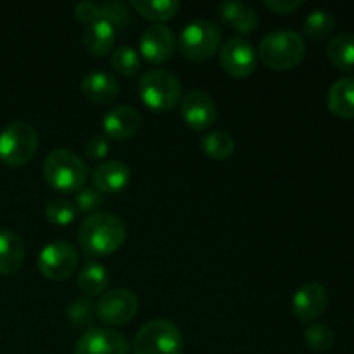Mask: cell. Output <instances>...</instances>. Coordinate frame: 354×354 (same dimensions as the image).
I'll return each mask as SVG.
<instances>
[{"instance_id": "d6a6232c", "label": "cell", "mask_w": 354, "mask_h": 354, "mask_svg": "<svg viewBox=\"0 0 354 354\" xmlns=\"http://www.w3.org/2000/svg\"><path fill=\"white\" fill-rule=\"evenodd\" d=\"M83 152H85V156L88 159H104L109 154V142L106 140V137H100V135L90 137L85 142Z\"/></svg>"}, {"instance_id": "603a6c76", "label": "cell", "mask_w": 354, "mask_h": 354, "mask_svg": "<svg viewBox=\"0 0 354 354\" xmlns=\"http://www.w3.org/2000/svg\"><path fill=\"white\" fill-rule=\"evenodd\" d=\"M109 286V272L100 263L88 261L80 268L78 287L86 296H100Z\"/></svg>"}, {"instance_id": "d6986e66", "label": "cell", "mask_w": 354, "mask_h": 354, "mask_svg": "<svg viewBox=\"0 0 354 354\" xmlns=\"http://www.w3.org/2000/svg\"><path fill=\"white\" fill-rule=\"evenodd\" d=\"M116 41V28L104 19H97L83 31V47L93 57H104L109 54Z\"/></svg>"}, {"instance_id": "5bb4252c", "label": "cell", "mask_w": 354, "mask_h": 354, "mask_svg": "<svg viewBox=\"0 0 354 354\" xmlns=\"http://www.w3.org/2000/svg\"><path fill=\"white\" fill-rule=\"evenodd\" d=\"M175 52V35L165 24H152L140 37V55L152 64L171 59Z\"/></svg>"}, {"instance_id": "e0dca14e", "label": "cell", "mask_w": 354, "mask_h": 354, "mask_svg": "<svg viewBox=\"0 0 354 354\" xmlns=\"http://www.w3.org/2000/svg\"><path fill=\"white\" fill-rule=\"evenodd\" d=\"M82 93L93 104H109L120 93V83L111 73L92 71L83 78Z\"/></svg>"}, {"instance_id": "7402d4cb", "label": "cell", "mask_w": 354, "mask_h": 354, "mask_svg": "<svg viewBox=\"0 0 354 354\" xmlns=\"http://www.w3.org/2000/svg\"><path fill=\"white\" fill-rule=\"evenodd\" d=\"M327 55L332 64L346 73H354V33H339L328 41Z\"/></svg>"}, {"instance_id": "ba28073f", "label": "cell", "mask_w": 354, "mask_h": 354, "mask_svg": "<svg viewBox=\"0 0 354 354\" xmlns=\"http://www.w3.org/2000/svg\"><path fill=\"white\" fill-rule=\"evenodd\" d=\"M38 272L48 280L62 282L78 268V251L66 241H55L45 245L38 256Z\"/></svg>"}, {"instance_id": "484cf974", "label": "cell", "mask_w": 354, "mask_h": 354, "mask_svg": "<svg viewBox=\"0 0 354 354\" xmlns=\"http://www.w3.org/2000/svg\"><path fill=\"white\" fill-rule=\"evenodd\" d=\"M335 28V19L328 10L318 9L313 12L308 14V17L304 19V35L311 40H324L328 35L334 31Z\"/></svg>"}, {"instance_id": "3957f363", "label": "cell", "mask_w": 354, "mask_h": 354, "mask_svg": "<svg viewBox=\"0 0 354 354\" xmlns=\"http://www.w3.org/2000/svg\"><path fill=\"white\" fill-rule=\"evenodd\" d=\"M306 52L303 38L292 30H277L259 44V61L275 71H287L301 64Z\"/></svg>"}, {"instance_id": "277c9868", "label": "cell", "mask_w": 354, "mask_h": 354, "mask_svg": "<svg viewBox=\"0 0 354 354\" xmlns=\"http://www.w3.org/2000/svg\"><path fill=\"white\" fill-rule=\"evenodd\" d=\"M37 128L28 121H14L0 131V161L12 168L30 162L38 151Z\"/></svg>"}, {"instance_id": "44dd1931", "label": "cell", "mask_w": 354, "mask_h": 354, "mask_svg": "<svg viewBox=\"0 0 354 354\" xmlns=\"http://www.w3.org/2000/svg\"><path fill=\"white\" fill-rule=\"evenodd\" d=\"M220 16L239 33H252L258 26V14L252 7L241 2H223L220 6Z\"/></svg>"}, {"instance_id": "cb8c5ba5", "label": "cell", "mask_w": 354, "mask_h": 354, "mask_svg": "<svg viewBox=\"0 0 354 354\" xmlns=\"http://www.w3.org/2000/svg\"><path fill=\"white\" fill-rule=\"evenodd\" d=\"M131 7L145 19L154 21L156 24L165 23L175 17L180 3L175 0H133Z\"/></svg>"}, {"instance_id": "52a82bcc", "label": "cell", "mask_w": 354, "mask_h": 354, "mask_svg": "<svg viewBox=\"0 0 354 354\" xmlns=\"http://www.w3.org/2000/svg\"><path fill=\"white\" fill-rule=\"evenodd\" d=\"M178 47L190 61H207L221 47L220 28L209 19L192 21L180 33Z\"/></svg>"}, {"instance_id": "7c38bea8", "label": "cell", "mask_w": 354, "mask_h": 354, "mask_svg": "<svg viewBox=\"0 0 354 354\" xmlns=\"http://www.w3.org/2000/svg\"><path fill=\"white\" fill-rule=\"evenodd\" d=\"M130 344L120 332L109 328H90L76 342L73 354H128Z\"/></svg>"}, {"instance_id": "1f68e13d", "label": "cell", "mask_w": 354, "mask_h": 354, "mask_svg": "<svg viewBox=\"0 0 354 354\" xmlns=\"http://www.w3.org/2000/svg\"><path fill=\"white\" fill-rule=\"evenodd\" d=\"M100 19L107 21L114 28H124L130 23V10L121 2H107L100 6Z\"/></svg>"}, {"instance_id": "5b68a950", "label": "cell", "mask_w": 354, "mask_h": 354, "mask_svg": "<svg viewBox=\"0 0 354 354\" xmlns=\"http://www.w3.org/2000/svg\"><path fill=\"white\" fill-rule=\"evenodd\" d=\"M140 99L156 113L171 111L182 100V83L175 75L162 69H152L142 75L138 82Z\"/></svg>"}, {"instance_id": "ffe728a7", "label": "cell", "mask_w": 354, "mask_h": 354, "mask_svg": "<svg viewBox=\"0 0 354 354\" xmlns=\"http://www.w3.org/2000/svg\"><path fill=\"white\" fill-rule=\"evenodd\" d=\"M328 109L341 120L354 118V76H344L335 80L328 90Z\"/></svg>"}, {"instance_id": "4316f807", "label": "cell", "mask_w": 354, "mask_h": 354, "mask_svg": "<svg viewBox=\"0 0 354 354\" xmlns=\"http://www.w3.org/2000/svg\"><path fill=\"white\" fill-rule=\"evenodd\" d=\"M111 64H113V68L120 75L128 76V78L137 75L142 68L140 55L130 45H121V47H118L113 52V55H111Z\"/></svg>"}, {"instance_id": "f1b7e54d", "label": "cell", "mask_w": 354, "mask_h": 354, "mask_svg": "<svg viewBox=\"0 0 354 354\" xmlns=\"http://www.w3.org/2000/svg\"><path fill=\"white\" fill-rule=\"evenodd\" d=\"M334 330L324 324H313L304 330V341L311 351L324 353L328 351L334 344Z\"/></svg>"}, {"instance_id": "ac0fdd59", "label": "cell", "mask_w": 354, "mask_h": 354, "mask_svg": "<svg viewBox=\"0 0 354 354\" xmlns=\"http://www.w3.org/2000/svg\"><path fill=\"white\" fill-rule=\"evenodd\" d=\"M24 241L12 230L0 228V275L12 277L24 261Z\"/></svg>"}, {"instance_id": "d4e9b609", "label": "cell", "mask_w": 354, "mask_h": 354, "mask_svg": "<svg viewBox=\"0 0 354 354\" xmlns=\"http://www.w3.org/2000/svg\"><path fill=\"white\" fill-rule=\"evenodd\" d=\"M201 147H203L204 154L221 161V159H227L234 154L235 142L230 133L223 130H216L204 135L203 140H201Z\"/></svg>"}, {"instance_id": "9a60e30c", "label": "cell", "mask_w": 354, "mask_h": 354, "mask_svg": "<svg viewBox=\"0 0 354 354\" xmlns=\"http://www.w3.org/2000/svg\"><path fill=\"white\" fill-rule=\"evenodd\" d=\"M142 127V116L135 107L118 106L104 116L102 128L106 137L113 140H128L138 133Z\"/></svg>"}, {"instance_id": "7a4b0ae2", "label": "cell", "mask_w": 354, "mask_h": 354, "mask_svg": "<svg viewBox=\"0 0 354 354\" xmlns=\"http://www.w3.org/2000/svg\"><path fill=\"white\" fill-rule=\"evenodd\" d=\"M44 178L50 189L57 192H76L85 189L88 180V166L80 156L68 149L48 152L44 161Z\"/></svg>"}, {"instance_id": "836d02e7", "label": "cell", "mask_w": 354, "mask_h": 354, "mask_svg": "<svg viewBox=\"0 0 354 354\" xmlns=\"http://www.w3.org/2000/svg\"><path fill=\"white\" fill-rule=\"evenodd\" d=\"M73 14H75L76 21L85 23L86 26H88V24L95 23L97 19H100V6L93 2H82L75 7Z\"/></svg>"}, {"instance_id": "83f0119b", "label": "cell", "mask_w": 354, "mask_h": 354, "mask_svg": "<svg viewBox=\"0 0 354 354\" xmlns=\"http://www.w3.org/2000/svg\"><path fill=\"white\" fill-rule=\"evenodd\" d=\"M45 216L52 225L57 227H66L71 225L78 216V209H76L75 203L68 199H54L47 204L45 207Z\"/></svg>"}, {"instance_id": "f546056e", "label": "cell", "mask_w": 354, "mask_h": 354, "mask_svg": "<svg viewBox=\"0 0 354 354\" xmlns=\"http://www.w3.org/2000/svg\"><path fill=\"white\" fill-rule=\"evenodd\" d=\"M68 317L76 328H85L92 325V322L97 318L95 306L88 297H78V299L71 301V304L68 306Z\"/></svg>"}, {"instance_id": "8fae6325", "label": "cell", "mask_w": 354, "mask_h": 354, "mask_svg": "<svg viewBox=\"0 0 354 354\" xmlns=\"http://www.w3.org/2000/svg\"><path fill=\"white\" fill-rule=\"evenodd\" d=\"M180 113L189 128L196 131L209 130L218 118V109L214 100L203 90H192L182 97Z\"/></svg>"}, {"instance_id": "9c48e42d", "label": "cell", "mask_w": 354, "mask_h": 354, "mask_svg": "<svg viewBox=\"0 0 354 354\" xmlns=\"http://www.w3.org/2000/svg\"><path fill=\"white\" fill-rule=\"evenodd\" d=\"M138 311V297L128 289H113L102 294L95 304V317L109 327L130 324Z\"/></svg>"}, {"instance_id": "8992f818", "label": "cell", "mask_w": 354, "mask_h": 354, "mask_svg": "<svg viewBox=\"0 0 354 354\" xmlns=\"http://www.w3.org/2000/svg\"><path fill=\"white\" fill-rule=\"evenodd\" d=\"M131 348L133 354H182V332L173 322L156 318L137 332Z\"/></svg>"}, {"instance_id": "2e32d148", "label": "cell", "mask_w": 354, "mask_h": 354, "mask_svg": "<svg viewBox=\"0 0 354 354\" xmlns=\"http://www.w3.org/2000/svg\"><path fill=\"white\" fill-rule=\"evenodd\" d=\"M130 168L121 161H107L97 166L92 173L93 189L100 194H120L130 183Z\"/></svg>"}, {"instance_id": "6da1fadb", "label": "cell", "mask_w": 354, "mask_h": 354, "mask_svg": "<svg viewBox=\"0 0 354 354\" xmlns=\"http://www.w3.org/2000/svg\"><path fill=\"white\" fill-rule=\"evenodd\" d=\"M127 227L111 213H93L78 228L80 249L86 258H104L123 248Z\"/></svg>"}, {"instance_id": "4dcf8cb0", "label": "cell", "mask_w": 354, "mask_h": 354, "mask_svg": "<svg viewBox=\"0 0 354 354\" xmlns=\"http://www.w3.org/2000/svg\"><path fill=\"white\" fill-rule=\"evenodd\" d=\"M104 204V194H100L99 190L93 189V187H86L82 189L75 197V206L78 209V213L85 214H93L99 213V209Z\"/></svg>"}, {"instance_id": "30bf717a", "label": "cell", "mask_w": 354, "mask_h": 354, "mask_svg": "<svg viewBox=\"0 0 354 354\" xmlns=\"http://www.w3.org/2000/svg\"><path fill=\"white\" fill-rule=\"evenodd\" d=\"M220 64L232 78H248L256 71L258 55L248 40L235 37L220 47Z\"/></svg>"}, {"instance_id": "e575fe53", "label": "cell", "mask_w": 354, "mask_h": 354, "mask_svg": "<svg viewBox=\"0 0 354 354\" xmlns=\"http://www.w3.org/2000/svg\"><path fill=\"white\" fill-rule=\"evenodd\" d=\"M265 6L272 12L283 16V14L294 12L297 7L303 6V0H266Z\"/></svg>"}, {"instance_id": "4fadbf2b", "label": "cell", "mask_w": 354, "mask_h": 354, "mask_svg": "<svg viewBox=\"0 0 354 354\" xmlns=\"http://www.w3.org/2000/svg\"><path fill=\"white\" fill-rule=\"evenodd\" d=\"M328 294L322 283L310 282L301 286L292 297V313L299 322H313L327 310Z\"/></svg>"}]
</instances>
